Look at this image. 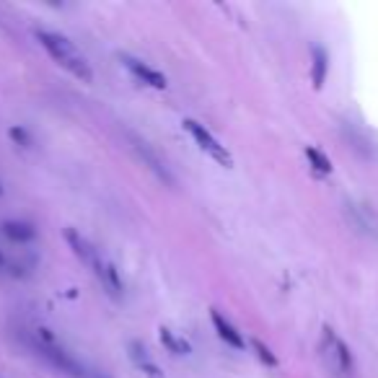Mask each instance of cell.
Listing matches in <instances>:
<instances>
[{"instance_id":"9c48e42d","label":"cell","mask_w":378,"mask_h":378,"mask_svg":"<svg viewBox=\"0 0 378 378\" xmlns=\"http://www.w3.org/2000/svg\"><path fill=\"white\" fill-rule=\"evenodd\" d=\"M127 350H129V360L138 366V370H143V373H145L148 378H163L161 368L156 366V360L148 355V350H145V345H143V342L132 339Z\"/></svg>"},{"instance_id":"30bf717a","label":"cell","mask_w":378,"mask_h":378,"mask_svg":"<svg viewBox=\"0 0 378 378\" xmlns=\"http://www.w3.org/2000/svg\"><path fill=\"white\" fill-rule=\"evenodd\" d=\"M0 233L8 241H13V244H31L37 239V228L31 223H26V220H6L0 226Z\"/></svg>"},{"instance_id":"6da1fadb","label":"cell","mask_w":378,"mask_h":378,"mask_svg":"<svg viewBox=\"0 0 378 378\" xmlns=\"http://www.w3.org/2000/svg\"><path fill=\"white\" fill-rule=\"evenodd\" d=\"M31 348H34V352H37L39 358H44L52 368H57L60 373H68V376H73V378H104L101 373L91 370L89 366H83L73 352H68V350L62 348L60 339L55 337L47 327L34 329V342H31Z\"/></svg>"},{"instance_id":"ac0fdd59","label":"cell","mask_w":378,"mask_h":378,"mask_svg":"<svg viewBox=\"0 0 378 378\" xmlns=\"http://www.w3.org/2000/svg\"><path fill=\"white\" fill-rule=\"evenodd\" d=\"M0 195H3V187H0Z\"/></svg>"},{"instance_id":"2e32d148","label":"cell","mask_w":378,"mask_h":378,"mask_svg":"<svg viewBox=\"0 0 378 378\" xmlns=\"http://www.w3.org/2000/svg\"><path fill=\"white\" fill-rule=\"evenodd\" d=\"M8 135H10V140H13V143H19V145H24V148H29V145H31L29 132L21 127V125H19V127H10Z\"/></svg>"},{"instance_id":"5bb4252c","label":"cell","mask_w":378,"mask_h":378,"mask_svg":"<svg viewBox=\"0 0 378 378\" xmlns=\"http://www.w3.org/2000/svg\"><path fill=\"white\" fill-rule=\"evenodd\" d=\"M306 159L311 161L314 171H318V174H332V161H329L318 148H306Z\"/></svg>"},{"instance_id":"7c38bea8","label":"cell","mask_w":378,"mask_h":378,"mask_svg":"<svg viewBox=\"0 0 378 378\" xmlns=\"http://www.w3.org/2000/svg\"><path fill=\"white\" fill-rule=\"evenodd\" d=\"M159 337H161V342H163V348L169 350V352H174V355H189V345L184 342V339L174 337V332H171V329L161 327Z\"/></svg>"},{"instance_id":"ba28073f","label":"cell","mask_w":378,"mask_h":378,"mask_svg":"<svg viewBox=\"0 0 378 378\" xmlns=\"http://www.w3.org/2000/svg\"><path fill=\"white\" fill-rule=\"evenodd\" d=\"M65 241L70 244V249H73V254L86 264V267H91L93 264V259L99 257V249L91 244L86 236H80L78 231H73V228H68L65 231Z\"/></svg>"},{"instance_id":"277c9868","label":"cell","mask_w":378,"mask_h":378,"mask_svg":"<svg viewBox=\"0 0 378 378\" xmlns=\"http://www.w3.org/2000/svg\"><path fill=\"white\" fill-rule=\"evenodd\" d=\"M91 272H93V278L99 280V285L104 288L107 296L111 298H122V293H125V282L120 278V269L111 264L109 259L104 257L99 251V257L93 259V264H91Z\"/></svg>"},{"instance_id":"3957f363","label":"cell","mask_w":378,"mask_h":378,"mask_svg":"<svg viewBox=\"0 0 378 378\" xmlns=\"http://www.w3.org/2000/svg\"><path fill=\"white\" fill-rule=\"evenodd\" d=\"M181 125H184V129L195 138V143L199 145V150H205L210 159L215 161V163H220V166L233 169V156H231V150L226 148V145H223V143H220V140L215 138L205 125H199L197 120H184Z\"/></svg>"},{"instance_id":"8fae6325","label":"cell","mask_w":378,"mask_h":378,"mask_svg":"<svg viewBox=\"0 0 378 378\" xmlns=\"http://www.w3.org/2000/svg\"><path fill=\"white\" fill-rule=\"evenodd\" d=\"M327 70H329V55L321 44H314L311 50V83L314 89H321L324 80H327Z\"/></svg>"},{"instance_id":"4fadbf2b","label":"cell","mask_w":378,"mask_h":378,"mask_svg":"<svg viewBox=\"0 0 378 378\" xmlns=\"http://www.w3.org/2000/svg\"><path fill=\"white\" fill-rule=\"evenodd\" d=\"M138 150H140V156H143V159H145V161H148V163H150V169L156 171V174H159V177H161V179H163V181H166V184H171V181H174V179H171V174H169V171H166V166H163V163H161V161L156 159L153 153H150L148 145H145V143H138Z\"/></svg>"},{"instance_id":"9a60e30c","label":"cell","mask_w":378,"mask_h":378,"mask_svg":"<svg viewBox=\"0 0 378 378\" xmlns=\"http://www.w3.org/2000/svg\"><path fill=\"white\" fill-rule=\"evenodd\" d=\"M251 348H254V352H257V358L264 363V366H269V368H278V358L272 355V350L262 342V339H251Z\"/></svg>"},{"instance_id":"5b68a950","label":"cell","mask_w":378,"mask_h":378,"mask_svg":"<svg viewBox=\"0 0 378 378\" xmlns=\"http://www.w3.org/2000/svg\"><path fill=\"white\" fill-rule=\"evenodd\" d=\"M122 65L135 75V78L140 80V83H145V86H150V89H159L163 91L166 86H169V80H166V75L163 73H159L156 68H150V65H145L143 60H138V57H132V55H120Z\"/></svg>"},{"instance_id":"8992f818","label":"cell","mask_w":378,"mask_h":378,"mask_svg":"<svg viewBox=\"0 0 378 378\" xmlns=\"http://www.w3.org/2000/svg\"><path fill=\"white\" fill-rule=\"evenodd\" d=\"M324 350H329L334 366H337L342 373H350V370H352V355H350L348 345H345L332 329H324Z\"/></svg>"},{"instance_id":"7a4b0ae2","label":"cell","mask_w":378,"mask_h":378,"mask_svg":"<svg viewBox=\"0 0 378 378\" xmlns=\"http://www.w3.org/2000/svg\"><path fill=\"white\" fill-rule=\"evenodd\" d=\"M37 39H39V44L47 50V55H50L52 60L57 62L60 68L68 70L73 78H78L80 83H91L93 80V70H91L89 60L75 50V44L68 37H62L57 31L39 29L37 31Z\"/></svg>"},{"instance_id":"e0dca14e","label":"cell","mask_w":378,"mask_h":378,"mask_svg":"<svg viewBox=\"0 0 378 378\" xmlns=\"http://www.w3.org/2000/svg\"><path fill=\"white\" fill-rule=\"evenodd\" d=\"M0 269H10V262L6 259V254L0 251Z\"/></svg>"},{"instance_id":"52a82bcc","label":"cell","mask_w":378,"mask_h":378,"mask_svg":"<svg viewBox=\"0 0 378 378\" xmlns=\"http://www.w3.org/2000/svg\"><path fill=\"white\" fill-rule=\"evenodd\" d=\"M210 318H213V327H215V332H218V337L228 345V348L233 350H244L246 348V342H244V337H241V332L233 324H231L228 318L223 316L218 309L210 311Z\"/></svg>"}]
</instances>
